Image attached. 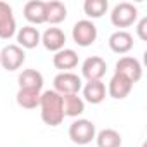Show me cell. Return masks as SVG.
<instances>
[{
  "instance_id": "cell-1",
  "label": "cell",
  "mask_w": 147,
  "mask_h": 147,
  "mask_svg": "<svg viewBox=\"0 0 147 147\" xmlns=\"http://www.w3.org/2000/svg\"><path fill=\"white\" fill-rule=\"evenodd\" d=\"M40 116L42 121L49 126H59L64 121L62 97L57 92L47 90L40 95Z\"/></svg>"
},
{
  "instance_id": "cell-2",
  "label": "cell",
  "mask_w": 147,
  "mask_h": 147,
  "mask_svg": "<svg viewBox=\"0 0 147 147\" xmlns=\"http://www.w3.org/2000/svg\"><path fill=\"white\" fill-rule=\"evenodd\" d=\"M69 138L71 142H75L78 145H87L90 144L97 131H95V125L90 121V119H76V121H73L69 125Z\"/></svg>"
},
{
  "instance_id": "cell-3",
  "label": "cell",
  "mask_w": 147,
  "mask_h": 147,
  "mask_svg": "<svg viewBox=\"0 0 147 147\" xmlns=\"http://www.w3.org/2000/svg\"><path fill=\"white\" fill-rule=\"evenodd\" d=\"M137 18H138V11L130 2H119L111 11V23L116 28H128L137 23Z\"/></svg>"
},
{
  "instance_id": "cell-4",
  "label": "cell",
  "mask_w": 147,
  "mask_h": 147,
  "mask_svg": "<svg viewBox=\"0 0 147 147\" xmlns=\"http://www.w3.org/2000/svg\"><path fill=\"white\" fill-rule=\"evenodd\" d=\"M24 61H26V54L18 43H9L0 50V66L7 71L19 69Z\"/></svg>"
},
{
  "instance_id": "cell-5",
  "label": "cell",
  "mask_w": 147,
  "mask_h": 147,
  "mask_svg": "<svg viewBox=\"0 0 147 147\" xmlns=\"http://www.w3.org/2000/svg\"><path fill=\"white\" fill-rule=\"evenodd\" d=\"M82 78L71 71L59 73L54 78V92L59 95H71V94H78L82 90Z\"/></svg>"
},
{
  "instance_id": "cell-6",
  "label": "cell",
  "mask_w": 147,
  "mask_h": 147,
  "mask_svg": "<svg viewBox=\"0 0 147 147\" xmlns=\"http://www.w3.org/2000/svg\"><path fill=\"white\" fill-rule=\"evenodd\" d=\"M97 26L90 19H82L73 26V40L80 47H90L97 40Z\"/></svg>"
},
{
  "instance_id": "cell-7",
  "label": "cell",
  "mask_w": 147,
  "mask_h": 147,
  "mask_svg": "<svg viewBox=\"0 0 147 147\" xmlns=\"http://www.w3.org/2000/svg\"><path fill=\"white\" fill-rule=\"evenodd\" d=\"M107 71V64L102 57L99 55H90L83 61L82 64V75L87 78V82H99Z\"/></svg>"
},
{
  "instance_id": "cell-8",
  "label": "cell",
  "mask_w": 147,
  "mask_h": 147,
  "mask_svg": "<svg viewBox=\"0 0 147 147\" xmlns=\"http://www.w3.org/2000/svg\"><path fill=\"white\" fill-rule=\"evenodd\" d=\"M114 73L125 75L131 83H137L142 78V64L138 62V59L130 57V55H125V57H121L116 62V71Z\"/></svg>"
},
{
  "instance_id": "cell-9",
  "label": "cell",
  "mask_w": 147,
  "mask_h": 147,
  "mask_svg": "<svg viewBox=\"0 0 147 147\" xmlns=\"http://www.w3.org/2000/svg\"><path fill=\"white\" fill-rule=\"evenodd\" d=\"M16 19L12 14V7L7 2H0V38L9 40L16 35Z\"/></svg>"
},
{
  "instance_id": "cell-10",
  "label": "cell",
  "mask_w": 147,
  "mask_h": 147,
  "mask_svg": "<svg viewBox=\"0 0 147 147\" xmlns=\"http://www.w3.org/2000/svg\"><path fill=\"white\" fill-rule=\"evenodd\" d=\"M133 88V83L125 76V75H119V73H114L113 78L109 80V85H107V94L116 99V100H121L125 97L130 95Z\"/></svg>"
},
{
  "instance_id": "cell-11",
  "label": "cell",
  "mask_w": 147,
  "mask_h": 147,
  "mask_svg": "<svg viewBox=\"0 0 147 147\" xmlns=\"http://www.w3.org/2000/svg\"><path fill=\"white\" fill-rule=\"evenodd\" d=\"M40 43H43V47L50 52H59L64 49V43H66V35L61 28H49L43 31L42 38H40Z\"/></svg>"
},
{
  "instance_id": "cell-12",
  "label": "cell",
  "mask_w": 147,
  "mask_h": 147,
  "mask_svg": "<svg viewBox=\"0 0 147 147\" xmlns=\"http://www.w3.org/2000/svg\"><path fill=\"white\" fill-rule=\"evenodd\" d=\"M107 43L114 54H126L133 49V36L126 30H118L109 36Z\"/></svg>"
},
{
  "instance_id": "cell-13",
  "label": "cell",
  "mask_w": 147,
  "mask_h": 147,
  "mask_svg": "<svg viewBox=\"0 0 147 147\" xmlns=\"http://www.w3.org/2000/svg\"><path fill=\"white\" fill-rule=\"evenodd\" d=\"M52 64L57 69H61L62 73H66V71H69V69L78 66V54L73 49H62V50H59V52L54 54Z\"/></svg>"
},
{
  "instance_id": "cell-14",
  "label": "cell",
  "mask_w": 147,
  "mask_h": 147,
  "mask_svg": "<svg viewBox=\"0 0 147 147\" xmlns=\"http://www.w3.org/2000/svg\"><path fill=\"white\" fill-rule=\"evenodd\" d=\"M16 36H18V45H19L23 50H24V49H35V47L40 43V38H42L38 28H35V26H31V24L23 26V28L16 33Z\"/></svg>"
},
{
  "instance_id": "cell-15",
  "label": "cell",
  "mask_w": 147,
  "mask_h": 147,
  "mask_svg": "<svg viewBox=\"0 0 147 147\" xmlns=\"http://www.w3.org/2000/svg\"><path fill=\"white\" fill-rule=\"evenodd\" d=\"M62 97V111L64 118H78L85 111V100L78 94H71V95H61Z\"/></svg>"
},
{
  "instance_id": "cell-16",
  "label": "cell",
  "mask_w": 147,
  "mask_h": 147,
  "mask_svg": "<svg viewBox=\"0 0 147 147\" xmlns=\"http://www.w3.org/2000/svg\"><path fill=\"white\" fill-rule=\"evenodd\" d=\"M83 88V100L90 104H100L106 99V83L102 80L99 82H87Z\"/></svg>"
},
{
  "instance_id": "cell-17",
  "label": "cell",
  "mask_w": 147,
  "mask_h": 147,
  "mask_svg": "<svg viewBox=\"0 0 147 147\" xmlns=\"http://www.w3.org/2000/svg\"><path fill=\"white\" fill-rule=\"evenodd\" d=\"M18 83H19V88H33V90H40L42 92L43 75L38 69H24L23 73H19Z\"/></svg>"
},
{
  "instance_id": "cell-18",
  "label": "cell",
  "mask_w": 147,
  "mask_h": 147,
  "mask_svg": "<svg viewBox=\"0 0 147 147\" xmlns=\"http://www.w3.org/2000/svg\"><path fill=\"white\" fill-rule=\"evenodd\" d=\"M67 18V9L59 0H50L45 2V23L50 24H59Z\"/></svg>"
},
{
  "instance_id": "cell-19",
  "label": "cell",
  "mask_w": 147,
  "mask_h": 147,
  "mask_svg": "<svg viewBox=\"0 0 147 147\" xmlns=\"http://www.w3.org/2000/svg\"><path fill=\"white\" fill-rule=\"evenodd\" d=\"M24 18L33 24H43L45 23V2L42 0H31L23 9Z\"/></svg>"
},
{
  "instance_id": "cell-20",
  "label": "cell",
  "mask_w": 147,
  "mask_h": 147,
  "mask_svg": "<svg viewBox=\"0 0 147 147\" xmlns=\"http://www.w3.org/2000/svg\"><path fill=\"white\" fill-rule=\"evenodd\" d=\"M40 90H33V88H19L16 94V102L23 107V109H35L40 106Z\"/></svg>"
},
{
  "instance_id": "cell-21",
  "label": "cell",
  "mask_w": 147,
  "mask_h": 147,
  "mask_svg": "<svg viewBox=\"0 0 147 147\" xmlns=\"http://www.w3.org/2000/svg\"><path fill=\"white\" fill-rule=\"evenodd\" d=\"M97 140V147H121L123 138L119 135V131L113 130V128H104L95 135Z\"/></svg>"
},
{
  "instance_id": "cell-22",
  "label": "cell",
  "mask_w": 147,
  "mask_h": 147,
  "mask_svg": "<svg viewBox=\"0 0 147 147\" xmlns=\"http://www.w3.org/2000/svg\"><path fill=\"white\" fill-rule=\"evenodd\" d=\"M107 0H85V4H83V11L88 18L92 19H99L102 18L106 12H107Z\"/></svg>"
},
{
  "instance_id": "cell-23",
  "label": "cell",
  "mask_w": 147,
  "mask_h": 147,
  "mask_svg": "<svg viewBox=\"0 0 147 147\" xmlns=\"http://www.w3.org/2000/svg\"><path fill=\"white\" fill-rule=\"evenodd\" d=\"M137 35H138V38L140 40H147V18H142L140 21H138V24H137Z\"/></svg>"
}]
</instances>
